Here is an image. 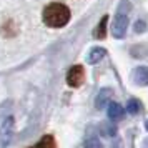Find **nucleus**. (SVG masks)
Masks as SVG:
<instances>
[{"label": "nucleus", "instance_id": "f257e3e1", "mask_svg": "<svg viewBox=\"0 0 148 148\" xmlns=\"http://www.w3.org/2000/svg\"><path fill=\"white\" fill-rule=\"evenodd\" d=\"M70 20V10L67 5H63L60 2H53L48 3L47 7L43 8V22L48 27L60 28L65 27Z\"/></svg>", "mask_w": 148, "mask_h": 148}, {"label": "nucleus", "instance_id": "f03ea898", "mask_svg": "<svg viewBox=\"0 0 148 148\" xmlns=\"http://www.w3.org/2000/svg\"><path fill=\"white\" fill-rule=\"evenodd\" d=\"M12 135H14V118L8 116L3 120L0 128V148L8 147V143L12 141Z\"/></svg>", "mask_w": 148, "mask_h": 148}, {"label": "nucleus", "instance_id": "7ed1b4c3", "mask_svg": "<svg viewBox=\"0 0 148 148\" xmlns=\"http://www.w3.org/2000/svg\"><path fill=\"white\" fill-rule=\"evenodd\" d=\"M128 30V17L125 14H118L115 17L113 25H112V34L115 38H123Z\"/></svg>", "mask_w": 148, "mask_h": 148}, {"label": "nucleus", "instance_id": "20e7f679", "mask_svg": "<svg viewBox=\"0 0 148 148\" xmlns=\"http://www.w3.org/2000/svg\"><path fill=\"white\" fill-rule=\"evenodd\" d=\"M83 80H85V70H83V67H80V65H75V67H72L70 70H68L67 73V83L70 85V87H80L82 83H83Z\"/></svg>", "mask_w": 148, "mask_h": 148}, {"label": "nucleus", "instance_id": "39448f33", "mask_svg": "<svg viewBox=\"0 0 148 148\" xmlns=\"http://www.w3.org/2000/svg\"><path fill=\"white\" fill-rule=\"evenodd\" d=\"M125 113H127V110L121 107L120 103H116V101L108 103V118L112 121H120L125 116Z\"/></svg>", "mask_w": 148, "mask_h": 148}, {"label": "nucleus", "instance_id": "423d86ee", "mask_svg": "<svg viewBox=\"0 0 148 148\" xmlns=\"http://www.w3.org/2000/svg\"><path fill=\"white\" fill-rule=\"evenodd\" d=\"M132 78L136 85H141V87H147L148 85V67H136L133 70V75Z\"/></svg>", "mask_w": 148, "mask_h": 148}, {"label": "nucleus", "instance_id": "0eeeda50", "mask_svg": "<svg viewBox=\"0 0 148 148\" xmlns=\"http://www.w3.org/2000/svg\"><path fill=\"white\" fill-rule=\"evenodd\" d=\"M112 95H113V92H112L110 88L100 90V93L97 95V100H95V107L98 108V110L108 107V103H110V100H112Z\"/></svg>", "mask_w": 148, "mask_h": 148}, {"label": "nucleus", "instance_id": "6e6552de", "mask_svg": "<svg viewBox=\"0 0 148 148\" xmlns=\"http://www.w3.org/2000/svg\"><path fill=\"white\" fill-rule=\"evenodd\" d=\"M107 55V50L105 48H101V47H95L92 48L90 52H88V57H87V62L90 63V65H95V63H98V62L103 58Z\"/></svg>", "mask_w": 148, "mask_h": 148}, {"label": "nucleus", "instance_id": "1a4fd4ad", "mask_svg": "<svg viewBox=\"0 0 148 148\" xmlns=\"http://www.w3.org/2000/svg\"><path fill=\"white\" fill-rule=\"evenodd\" d=\"M127 112L130 115H138L141 112V101L136 98H130L127 103Z\"/></svg>", "mask_w": 148, "mask_h": 148}, {"label": "nucleus", "instance_id": "9d476101", "mask_svg": "<svg viewBox=\"0 0 148 148\" xmlns=\"http://www.w3.org/2000/svg\"><path fill=\"white\" fill-rule=\"evenodd\" d=\"M107 23H108V17H101L100 23H98V27L95 30V38H105V35H107Z\"/></svg>", "mask_w": 148, "mask_h": 148}, {"label": "nucleus", "instance_id": "9b49d317", "mask_svg": "<svg viewBox=\"0 0 148 148\" xmlns=\"http://www.w3.org/2000/svg\"><path fill=\"white\" fill-rule=\"evenodd\" d=\"M100 130H101V133L105 135V136H108V138H112V136L116 135V127L112 125V123H103L100 127Z\"/></svg>", "mask_w": 148, "mask_h": 148}, {"label": "nucleus", "instance_id": "f8f14e48", "mask_svg": "<svg viewBox=\"0 0 148 148\" xmlns=\"http://www.w3.org/2000/svg\"><path fill=\"white\" fill-rule=\"evenodd\" d=\"M37 148H55L53 136H50V135H45V136H43L40 141H38Z\"/></svg>", "mask_w": 148, "mask_h": 148}, {"label": "nucleus", "instance_id": "ddd939ff", "mask_svg": "<svg viewBox=\"0 0 148 148\" xmlns=\"http://www.w3.org/2000/svg\"><path fill=\"white\" fill-rule=\"evenodd\" d=\"M85 148H103L101 141L98 140V136H88L85 140Z\"/></svg>", "mask_w": 148, "mask_h": 148}, {"label": "nucleus", "instance_id": "4468645a", "mask_svg": "<svg viewBox=\"0 0 148 148\" xmlns=\"http://www.w3.org/2000/svg\"><path fill=\"white\" fill-rule=\"evenodd\" d=\"M145 28H147V23H145L143 20H138L136 23H135V32H136V34L145 32Z\"/></svg>", "mask_w": 148, "mask_h": 148}, {"label": "nucleus", "instance_id": "2eb2a0df", "mask_svg": "<svg viewBox=\"0 0 148 148\" xmlns=\"http://www.w3.org/2000/svg\"><path fill=\"white\" fill-rule=\"evenodd\" d=\"M143 148H148V138L145 141H143Z\"/></svg>", "mask_w": 148, "mask_h": 148}, {"label": "nucleus", "instance_id": "dca6fc26", "mask_svg": "<svg viewBox=\"0 0 148 148\" xmlns=\"http://www.w3.org/2000/svg\"><path fill=\"white\" fill-rule=\"evenodd\" d=\"M145 127H147V130H148V120H147V123H145Z\"/></svg>", "mask_w": 148, "mask_h": 148}]
</instances>
